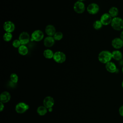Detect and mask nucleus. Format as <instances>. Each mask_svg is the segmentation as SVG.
<instances>
[{"label": "nucleus", "mask_w": 123, "mask_h": 123, "mask_svg": "<svg viewBox=\"0 0 123 123\" xmlns=\"http://www.w3.org/2000/svg\"><path fill=\"white\" fill-rule=\"evenodd\" d=\"M86 10L89 14L94 15L97 14L99 10V7L97 3H92L88 5Z\"/></svg>", "instance_id": "8"}, {"label": "nucleus", "mask_w": 123, "mask_h": 123, "mask_svg": "<svg viewBox=\"0 0 123 123\" xmlns=\"http://www.w3.org/2000/svg\"><path fill=\"white\" fill-rule=\"evenodd\" d=\"M119 112L121 116L123 117V105H122L119 109Z\"/></svg>", "instance_id": "27"}, {"label": "nucleus", "mask_w": 123, "mask_h": 123, "mask_svg": "<svg viewBox=\"0 0 123 123\" xmlns=\"http://www.w3.org/2000/svg\"><path fill=\"white\" fill-rule=\"evenodd\" d=\"M3 28L6 32L12 33L15 29V25L12 21H7L4 22Z\"/></svg>", "instance_id": "10"}, {"label": "nucleus", "mask_w": 123, "mask_h": 123, "mask_svg": "<svg viewBox=\"0 0 123 123\" xmlns=\"http://www.w3.org/2000/svg\"><path fill=\"white\" fill-rule=\"evenodd\" d=\"M111 45L116 49H119L123 48V40L120 37H115L111 41Z\"/></svg>", "instance_id": "11"}, {"label": "nucleus", "mask_w": 123, "mask_h": 123, "mask_svg": "<svg viewBox=\"0 0 123 123\" xmlns=\"http://www.w3.org/2000/svg\"><path fill=\"white\" fill-rule=\"evenodd\" d=\"M120 37L123 40V30L122 31L121 34H120Z\"/></svg>", "instance_id": "29"}, {"label": "nucleus", "mask_w": 123, "mask_h": 123, "mask_svg": "<svg viewBox=\"0 0 123 123\" xmlns=\"http://www.w3.org/2000/svg\"><path fill=\"white\" fill-rule=\"evenodd\" d=\"M122 87L123 88V81H122Z\"/></svg>", "instance_id": "32"}, {"label": "nucleus", "mask_w": 123, "mask_h": 123, "mask_svg": "<svg viewBox=\"0 0 123 123\" xmlns=\"http://www.w3.org/2000/svg\"><path fill=\"white\" fill-rule=\"evenodd\" d=\"M10 80L14 84H16L17 83L18 81V75L15 74V73H12L10 75Z\"/></svg>", "instance_id": "25"}, {"label": "nucleus", "mask_w": 123, "mask_h": 123, "mask_svg": "<svg viewBox=\"0 0 123 123\" xmlns=\"http://www.w3.org/2000/svg\"><path fill=\"white\" fill-rule=\"evenodd\" d=\"M112 18L109 13H104L100 17V21L104 25H108L111 24Z\"/></svg>", "instance_id": "9"}, {"label": "nucleus", "mask_w": 123, "mask_h": 123, "mask_svg": "<svg viewBox=\"0 0 123 123\" xmlns=\"http://www.w3.org/2000/svg\"><path fill=\"white\" fill-rule=\"evenodd\" d=\"M112 58L114 60L117 61H120L123 58V54L122 52L118 49L113 50L112 52Z\"/></svg>", "instance_id": "17"}, {"label": "nucleus", "mask_w": 123, "mask_h": 123, "mask_svg": "<svg viewBox=\"0 0 123 123\" xmlns=\"http://www.w3.org/2000/svg\"><path fill=\"white\" fill-rule=\"evenodd\" d=\"M44 37V34L40 30H35L31 34V40L37 42L40 41Z\"/></svg>", "instance_id": "4"}, {"label": "nucleus", "mask_w": 123, "mask_h": 123, "mask_svg": "<svg viewBox=\"0 0 123 123\" xmlns=\"http://www.w3.org/2000/svg\"><path fill=\"white\" fill-rule=\"evenodd\" d=\"M54 54V53H53L52 50H51L50 49H46L44 50L43 52V55L44 57L46 58V59H49L53 58Z\"/></svg>", "instance_id": "21"}, {"label": "nucleus", "mask_w": 123, "mask_h": 123, "mask_svg": "<svg viewBox=\"0 0 123 123\" xmlns=\"http://www.w3.org/2000/svg\"><path fill=\"white\" fill-rule=\"evenodd\" d=\"M66 58L65 54L60 51L55 52L53 57L54 61L58 63H62L64 62L66 60Z\"/></svg>", "instance_id": "3"}, {"label": "nucleus", "mask_w": 123, "mask_h": 123, "mask_svg": "<svg viewBox=\"0 0 123 123\" xmlns=\"http://www.w3.org/2000/svg\"><path fill=\"white\" fill-rule=\"evenodd\" d=\"M112 28L116 31L123 30V19L119 17L113 18L111 23Z\"/></svg>", "instance_id": "2"}, {"label": "nucleus", "mask_w": 123, "mask_h": 123, "mask_svg": "<svg viewBox=\"0 0 123 123\" xmlns=\"http://www.w3.org/2000/svg\"><path fill=\"white\" fill-rule=\"evenodd\" d=\"M11 99V95L8 91L2 92L0 95V102L5 103L9 102Z\"/></svg>", "instance_id": "15"}, {"label": "nucleus", "mask_w": 123, "mask_h": 123, "mask_svg": "<svg viewBox=\"0 0 123 123\" xmlns=\"http://www.w3.org/2000/svg\"><path fill=\"white\" fill-rule=\"evenodd\" d=\"M122 73H123V66L122 69Z\"/></svg>", "instance_id": "33"}, {"label": "nucleus", "mask_w": 123, "mask_h": 123, "mask_svg": "<svg viewBox=\"0 0 123 123\" xmlns=\"http://www.w3.org/2000/svg\"><path fill=\"white\" fill-rule=\"evenodd\" d=\"M55 40L59 41L61 40L63 37V34L61 32H56L53 36Z\"/></svg>", "instance_id": "24"}, {"label": "nucleus", "mask_w": 123, "mask_h": 123, "mask_svg": "<svg viewBox=\"0 0 123 123\" xmlns=\"http://www.w3.org/2000/svg\"><path fill=\"white\" fill-rule=\"evenodd\" d=\"M4 108V105L3 104V103L0 102V111H2Z\"/></svg>", "instance_id": "28"}, {"label": "nucleus", "mask_w": 123, "mask_h": 123, "mask_svg": "<svg viewBox=\"0 0 123 123\" xmlns=\"http://www.w3.org/2000/svg\"><path fill=\"white\" fill-rule=\"evenodd\" d=\"M48 110V109L44 106H40L37 108V111L39 115L44 116L47 113Z\"/></svg>", "instance_id": "20"}, {"label": "nucleus", "mask_w": 123, "mask_h": 123, "mask_svg": "<svg viewBox=\"0 0 123 123\" xmlns=\"http://www.w3.org/2000/svg\"><path fill=\"white\" fill-rule=\"evenodd\" d=\"M30 36L26 32H23L21 33L19 36V40L21 45H25L27 44L30 40Z\"/></svg>", "instance_id": "7"}, {"label": "nucleus", "mask_w": 123, "mask_h": 123, "mask_svg": "<svg viewBox=\"0 0 123 123\" xmlns=\"http://www.w3.org/2000/svg\"><path fill=\"white\" fill-rule=\"evenodd\" d=\"M102 26L103 25L100 20L95 21L93 24V26L94 28L96 30H99L102 28Z\"/></svg>", "instance_id": "22"}, {"label": "nucleus", "mask_w": 123, "mask_h": 123, "mask_svg": "<svg viewBox=\"0 0 123 123\" xmlns=\"http://www.w3.org/2000/svg\"><path fill=\"white\" fill-rule=\"evenodd\" d=\"M74 10L77 13H82L85 10V5L82 1H77L74 4Z\"/></svg>", "instance_id": "6"}, {"label": "nucleus", "mask_w": 123, "mask_h": 123, "mask_svg": "<svg viewBox=\"0 0 123 123\" xmlns=\"http://www.w3.org/2000/svg\"><path fill=\"white\" fill-rule=\"evenodd\" d=\"M12 37V35L11 33L6 32L4 34L3 36V40L6 42H9L11 40Z\"/></svg>", "instance_id": "23"}, {"label": "nucleus", "mask_w": 123, "mask_h": 123, "mask_svg": "<svg viewBox=\"0 0 123 123\" xmlns=\"http://www.w3.org/2000/svg\"><path fill=\"white\" fill-rule=\"evenodd\" d=\"M105 68L108 72L111 73H114L117 70L116 64L111 61L105 64Z\"/></svg>", "instance_id": "13"}, {"label": "nucleus", "mask_w": 123, "mask_h": 123, "mask_svg": "<svg viewBox=\"0 0 123 123\" xmlns=\"http://www.w3.org/2000/svg\"><path fill=\"white\" fill-rule=\"evenodd\" d=\"M112 58V54L110 51L102 50L98 55V60L102 63L106 64L111 62Z\"/></svg>", "instance_id": "1"}, {"label": "nucleus", "mask_w": 123, "mask_h": 123, "mask_svg": "<svg viewBox=\"0 0 123 123\" xmlns=\"http://www.w3.org/2000/svg\"><path fill=\"white\" fill-rule=\"evenodd\" d=\"M29 105L25 102H21L17 103L15 106L16 111L20 114L25 112L27 110L29 109Z\"/></svg>", "instance_id": "5"}, {"label": "nucleus", "mask_w": 123, "mask_h": 123, "mask_svg": "<svg viewBox=\"0 0 123 123\" xmlns=\"http://www.w3.org/2000/svg\"><path fill=\"white\" fill-rule=\"evenodd\" d=\"M85 0H78V1H82V2H83Z\"/></svg>", "instance_id": "31"}, {"label": "nucleus", "mask_w": 123, "mask_h": 123, "mask_svg": "<svg viewBox=\"0 0 123 123\" xmlns=\"http://www.w3.org/2000/svg\"></svg>", "instance_id": "34"}, {"label": "nucleus", "mask_w": 123, "mask_h": 123, "mask_svg": "<svg viewBox=\"0 0 123 123\" xmlns=\"http://www.w3.org/2000/svg\"><path fill=\"white\" fill-rule=\"evenodd\" d=\"M108 13L111 16V17L113 18L117 17L119 14V10L117 7L113 6L111 7L109 9Z\"/></svg>", "instance_id": "18"}, {"label": "nucleus", "mask_w": 123, "mask_h": 123, "mask_svg": "<svg viewBox=\"0 0 123 123\" xmlns=\"http://www.w3.org/2000/svg\"><path fill=\"white\" fill-rule=\"evenodd\" d=\"M48 111H49V112H51V111H52V108H50L48 109Z\"/></svg>", "instance_id": "30"}, {"label": "nucleus", "mask_w": 123, "mask_h": 123, "mask_svg": "<svg viewBox=\"0 0 123 123\" xmlns=\"http://www.w3.org/2000/svg\"><path fill=\"white\" fill-rule=\"evenodd\" d=\"M56 29L52 25H48L45 28V33L48 36L53 37L56 33Z\"/></svg>", "instance_id": "16"}, {"label": "nucleus", "mask_w": 123, "mask_h": 123, "mask_svg": "<svg viewBox=\"0 0 123 123\" xmlns=\"http://www.w3.org/2000/svg\"><path fill=\"white\" fill-rule=\"evenodd\" d=\"M18 51L19 53L23 56H25L28 53V49L27 47L25 45H21L18 49Z\"/></svg>", "instance_id": "19"}, {"label": "nucleus", "mask_w": 123, "mask_h": 123, "mask_svg": "<svg viewBox=\"0 0 123 123\" xmlns=\"http://www.w3.org/2000/svg\"><path fill=\"white\" fill-rule=\"evenodd\" d=\"M44 45L46 47L50 48L53 46L55 43V39L53 37L48 36L46 37L43 41Z\"/></svg>", "instance_id": "14"}, {"label": "nucleus", "mask_w": 123, "mask_h": 123, "mask_svg": "<svg viewBox=\"0 0 123 123\" xmlns=\"http://www.w3.org/2000/svg\"><path fill=\"white\" fill-rule=\"evenodd\" d=\"M12 45L13 47L15 48H18L21 45V44L19 39H15L12 41Z\"/></svg>", "instance_id": "26"}, {"label": "nucleus", "mask_w": 123, "mask_h": 123, "mask_svg": "<svg viewBox=\"0 0 123 123\" xmlns=\"http://www.w3.org/2000/svg\"><path fill=\"white\" fill-rule=\"evenodd\" d=\"M54 104V100L50 96H48L45 98L43 100V105L48 109L52 108Z\"/></svg>", "instance_id": "12"}]
</instances>
